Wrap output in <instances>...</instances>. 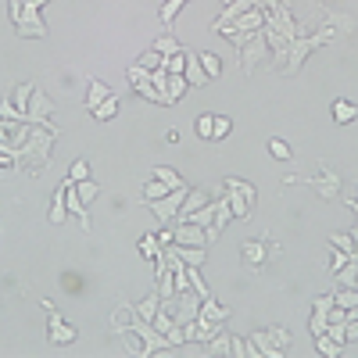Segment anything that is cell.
Instances as JSON below:
<instances>
[{
	"label": "cell",
	"instance_id": "obj_1",
	"mask_svg": "<svg viewBox=\"0 0 358 358\" xmlns=\"http://www.w3.org/2000/svg\"><path fill=\"white\" fill-rule=\"evenodd\" d=\"M54 140H57L54 129H47V126H33V129H29V136H25V143L18 147V162L33 165V172H43V169L50 165Z\"/></svg>",
	"mask_w": 358,
	"mask_h": 358
},
{
	"label": "cell",
	"instance_id": "obj_2",
	"mask_svg": "<svg viewBox=\"0 0 358 358\" xmlns=\"http://www.w3.org/2000/svg\"><path fill=\"white\" fill-rule=\"evenodd\" d=\"M330 40H334V25H322L319 33H312V36H305V33L294 36L290 47H287V62H283L280 72H283V76H297V72H301V65L308 62V54L319 50L322 43H330Z\"/></svg>",
	"mask_w": 358,
	"mask_h": 358
},
{
	"label": "cell",
	"instance_id": "obj_3",
	"mask_svg": "<svg viewBox=\"0 0 358 358\" xmlns=\"http://www.w3.org/2000/svg\"><path fill=\"white\" fill-rule=\"evenodd\" d=\"M290 341L294 337L283 330V326H265V330H255V334H248V348H251L248 358H283Z\"/></svg>",
	"mask_w": 358,
	"mask_h": 358
},
{
	"label": "cell",
	"instance_id": "obj_4",
	"mask_svg": "<svg viewBox=\"0 0 358 358\" xmlns=\"http://www.w3.org/2000/svg\"><path fill=\"white\" fill-rule=\"evenodd\" d=\"M222 190H226V201L233 208V219L236 222H248L251 212H255V201H258V190L251 183H244V179H236V176H226L222 179Z\"/></svg>",
	"mask_w": 358,
	"mask_h": 358
},
{
	"label": "cell",
	"instance_id": "obj_5",
	"mask_svg": "<svg viewBox=\"0 0 358 358\" xmlns=\"http://www.w3.org/2000/svg\"><path fill=\"white\" fill-rule=\"evenodd\" d=\"M43 4L47 0H22V15L15 22V33L22 40H43L47 36V25H43V15H40Z\"/></svg>",
	"mask_w": 358,
	"mask_h": 358
},
{
	"label": "cell",
	"instance_id": "obj_6",
	"mask_svg": "<svg viewBox=\"0 0 358 358\" xmlns=\"http://www.w3.org/2000/svg\"><path fill=\"white\" fill-rule=\"evenodd\" d=\"M283 183H287V187H290V183H308V187H312L322 201H334V197L341 194V176H337L330 165H322L315 176H287Z\"/></svg>",
	"mask_w": 358,
	"mask_h": 358
},
{
	"label": "cell",
	"instance_id": "obj_7",
	"mask_svg": "<svg viewBox=\"0 0 358 358\" xmlns=\"http://www.w3.org/2000/svg\"><path fill=\"white\" fill-rule=\"evenodd\" d=\"M190 190V187H187ZM187 190H169L165 197H155V201H143L147 208H151V215L162 222V226H176V215H179V208H183V197Z\"/></svg>",
	"mask_w": 358,
	"mask_h": 358
},
{
	"label": "cell",
	"instance_id": "obj_8",
	"mask_svg": "<svg viewBox=\"0 0 358 358\" xmlns=\"http://www.w3.org/2000/svg\"><path fill=\"white\" fill-rule=\"evenodd\" d=\"M236 54H241V69H244V76H255V69L265 62V57H273V54H268V43H265V36H262V29L255 33V40H251V43H244V47L236 50Z\"/></svg>",
	"mask_w": 358,
	"mask_h": 358
},
{
	"label": "cell",
	"instance_id": "obj_9",
	"mask_svg": "<svg viewBox=\"0 0 358 358\" xmlns=\"http://www.w3.org/2000/svg\"><path fill=\"white\" fill-rule=\"evenodd\" d=\"M29 122H33V126H47V129H54V101L43 94V90L36 86L33 90V101H29ZM57 133V129H54Z\"/></svg>",
	"mask_w": 358,
	"mask_h": 358
},
{
	"label": "cell",
	"instance_id": "obj_10",
	"mask_svg": "<svg viewBox=\"0 0 358 358\" xmlns=\"http://www.w3.org/2000/svg\"><path fill=\"white\" fill-rule=\"evenodd\" d=\"M172 233H176V244H183V248H212L208 244V229L197 222H176Z\"/></svg>",
	"mask_w": 358,
	"mask_h": 358
},
{
	"label": "cell",
	"instance_id": "obj_11",
	"mask_svg": "<svg viewBox=\"0 0 358 358\" xmlns=\"http://www.w3.org/2000/svg\"><path fill=\"white\" fill-rule=\"evenodd\" d=\"M122 305L133 312V315H140V319H147V322H155V315H158V308H162V294H158V287L151 290V294H147L143 297V301H126V297H122Z\"/></svg>",
	"mask_w": 358,
	"mask_h": 358
},
{
	"label": "cell",
	"instance_id": "obj_12",
	"mask_svg": "<svg viewBox=\"0 0 358 358\" xmlns=\"http://www.w3.org/2000/svg\"><path fill=\"white\" fill-rule=\"evenodd\" d=\"M208 201H212V194L208 190H201V187H190L187 190V197H183V208H179V215H176V222H183V219H190L197 208H204Z\"/></svg>",
	"mask_w": 358,
	"mask_h": 358
},
{
	"label": "cell",
	"instance_id": "obj_13",
	"mask_svg": "<svg viewBox=\"0 0 358 358\" xmlns=\"http://www.w3.org/2000/svg\"><path fill=\"white\" fill-rule=\"evenodd\" d=\"M76 326L72 322H57V326H47V341L54 344V348H69V344H76Z\"/></svg>",
	"mask_w": 358,
	"mask_h": 358
},
{
	"label": "cell",
	"instance_id": "obj_14",
	"mask_svg": "<svg viewBox=\"0 0 358 358\" xmlns=\"http://www.w3.org/2000/svg\"><path fill=\"white\" fill-rule=\"evenodd\" d=\"M241 255H244L248 268H262V265H265V258H268V248H265V241H244Z\"/></svg>",
	"mask_w": 358,
	"mask_h": 358
},
{
	"label": "cell",
	"instance_id": "obj_15",
	"mask_svg": "<svg viewBox=\"0 0 358 358\" xmlns=\"http://www.w3.org/2000/svg\"><path fill=\"white\" fill-rule=\"evenodd\" d=\"M355 118H358V104L348 101V97H337L334 101V122L337 126H348V122H355Z\"/></svg>",
	"mask_w": 358,
	"mask_h": 358
},
{
	"label": "cell",
	"instance_id": "obj_16",
	"mask_svg": "<svg viewBox=\"0 0 358 358\" xmlns=\"http://www.w3.org/2000/svg\"><path fill=\"white\" fill-rule=\"evenodd\" d=\"M334 280H337V287H358V255H351V258L337 268Z\"/></svg>",
	"mask_w": 358,
	"mask_h": 358
},
{
	"label": "cell",
	"instance_id": "obj_17",
	"mask_svg": "<svg viewBox=\"0 0 358 358\" xmlns=\"http://www.w3.org/2000/svg\"><path fill=\"white\" fill-rule=\"evenodd\" d=\"M183 76H187L190 86H208V83H212V79H208V72L201 69L197 54H190V50H187V69H183Z\"/></svg>",
	"mask_w": 358,
	"mask_h": 358
},
{
	"label": "cell",
	"instance_id": "obj_18",
	"mask_svg": "<svg viewBox=\"0 0 358 358\" xmlns=\"http://www.w3.org/2000/svg\"><path fill=\"white\" fill-rule=\"evenodd\" d=\"M151 176H155V179H162V183H165L169 190H187V179L179 176V172H172L169 165H155V169H151Z\"/></svg>",
	"mask_w": 358,
	"mask_h": 358
},
{
	"label": "cell",
	"instance_id": "obj_19",
	"mask_svg": "<svg viewBox=\"0 0 358 358\" xmlns=\"http://www.w3.org/2000/svg\"><path fill=\"white\" fill-rule=\"evenodd\" d=\"M197 315H201V319H212V322H226V319H229V308H226V305H219L215 297H204Z\"/></svg>",
	"mask_w": 358,
	"mask_h": 358
},
{
	"label": "cell",
	"instance_id": "obj_20",
	"mask_svg": "<svg viewBox=\"0 0 358 358\" xmlns=\"http://www.w3.org/2000/svg\"><path fill=\"white\" fill-rule=\"evenodd\" d=\"M54 226H62L69 219V204H65V187H57L54 190V201H50V215H47Z\"/></svg>",
	"mask_w": 358,
	"mask_h": 358
},
{
	"label": "cell",
	"instance_id": "obj_21",
	"mask_svg": "<svg viewBox=\"0 0 358 358\" xmlns=\"http://www.w3.org/2000/svg\"><path fill=\"white\" fill-rule=\"evenodd\" d=\"M108 97H111V90H108L101 79H90V90H86V108L94 111V108H97V104H104Z\"/></svg>",
	"mask_w": 358,
	"mask_h": 358
},
{
	"label": "cell",
	"instance_id": "obj_22",
	"mask_svg": "<svg viewBox=\"0 0 358 358\" xmlns=\"http://www.w3.org/2000/svg\"><path fill=\"white\" fill-rule=\"evenodd\" d=\"M197 62H201V69L208 72V79H219V76H222V57H219V54H212V50H197Z\"/></svg>",
	"mask_w": 358,
	"mask_h": 358
},
{
	"label": "cell",
	"instance_id": "obj_23",
	"mask_svg": "<svg viewBox=\"0 0 358 358\" xmlns=\"http://www.w3.org/2000/svg\"><path fill=\"white\" fill-rule=\"evenodd\" d=\"M204 351H208V355H233V334H226V330L215 334L212 341L204 344Z\"/></svg>",
	"mask_w": 358,
	"mask_h": 358
},
{
	"label": "cell",
	"instance_id": "obj_24",
	"mask_svg": "<svg viewBox=\"0 0 358 358\" xmlns=\"http://www.w3.org/2000/svg\"><path fill=\"white\" fill-rule=\"evenodd\" d=\"M76 194H79V201H83V204H94V201H97V194H101V183H97L94 176H90V179H79V183H76Z\"/></svg>",
	"mask_w": 358,
	"mask_h": 358
},
{
	"label": "cell",
	"instance_id": "obj_25",
	"mask_svg": "<svg viewBox=\"0 0 358 358\" xmlns=\"http://www.w3.org/2000/svg\"><path fill=\"white\" fill-rule=\"evenodd\" d=\"M187 280H190V290L201 297V301H204V297H212V287L201 280V268L197 265H187Z\"/></svg>",
	"mask_w": 358,
	"mask_h": 358
},
{
	"label": "cell",
	"instance_id": "obj_26",
	"mask_svg": "<svg viewBox=\"0 0 358 358\" xmlns=\"http://www.w3.org/2000/svg\"><path fill=\"white\" fill-rule=\"evenodd\" d=\"M0 118H8V122H29V115L15 108L11 94H4V97H0Z\"/></svg>",
	"mask_w": 358,
	"mask_h": 358
},
{
	"label": "cell",
	"instance_id": "obj_27",
	"mask_svg": "<svg viewBox=\"0 0 358 358\" xmlns=\"http://www.w3.org/2000/svg\"><path fill=\"white\" fill-rule=\"evenodd\" d=\"M33 90H36V83H22V86H15V90H11V101H15V108H18V111H29Z\"/></svg>",
	"mask_w": 358,
	"mask_h": 358
},
{
	"label": "cell",
	"instance_id": "obj_28",
	"mask_svg": "<svg viewBox=\"0 0 358 358\" xmlns=\"http://www.w3.org/2000/svg\"><path fill=\"white\" fill-rule=\"evenodd\" d=\"M187 90H190V83H187V76L179 72V76H169V101L176 104V101H183L187 97Z\"/></svg>",
	"mask_w": 358,
	"mask_h": 358
},
{
	"label": "cell",
	"instance_id": "obj_29",
	"mask_svg": "<svg viewBox=\"0 0 358 358\" xmlns=\"http://www.w3.org/2000/svg\"><path fill=\"white\" fill-rule=\"evenodd\" d=\"M187 8V0H162V8H158V18L165 22V25H172L176 22V15Z\"/></svg>",
	"mask_w": 358,
	"mask_h": 358
},
{
	"label": "cell",
	"instance_id": "obj_30",
	"mask_svg": "<svg viewBox=\"0 0 358 358\" xmlns=\"http://www.w3.org/2000/svg\"><path fill=\"white\" fill-rule=\"evenodd\" d=\"M90 115H94V118H97V122H111V118L118 115V97L111 94V97H108L104 104H97V108H94V111H90Z\"/></svg>",
	"mask_w": 358,
	"mask_h": 358
},
{
	"label": "cell",
	"instance_id": "obj_31",
	"mask_svg": "<svg viewBox=\"0 0 358 358\" xmlns=\"http://www.w3.org/2000/svg\"><path fill=\"white\" fill-rule=\"evenodd\" d=\"M176 248H179V258H183L187 265H197L201 268L208 262V248H183V244H176Z\"/></svg>",
	"mask_w": 358,
	"mask_h": 358
},
{
	"label": "cell",
	"instance_id": "obj_32",
	"mask_svg": "<svg viewBox=\"0 0 358 358\" xmlns=\"http://www.w3.org/2000/svg\"><path fill=\"white\" fill-rule=\"evenodd\" d=\"M268 155H273L276 162H294L290 143H287V140H280V136H273V140H268Z\"/></svg>",
	"mask_w": 358,
	"mask_h": 358
},
{
	"label": "cell",
	"instance_id": "obj_33",
	"mask_svg": "<svg viewBox=\"0 0 358 358\" xmlns=\"http://www.w3.org/2000/svg\"><path fill=\"white\" fill-rule=\"evenodd\" d=\"M140 255L147 258V262H155L158 258V251H162V241H158V236H151V233H147V236H140Z\"/></svg>",
	"mask_w": 358,
	"mask_h": 358
},
{
	"label": "cell",
	"instance_id": "obj_34",
	"mask_svg": "<svg viewBox=\"0 0 358 358\" xmlns=\"http://www.w3.org/2000/svg\"><path fill=\"white\" fill-rule=\"evenodd\" d=\"M315 351H319V355H326V358H341V355H344V348H341V344H334L326 334H319V337H315Z\"/></svg>",
	"mask_w": 358,
	"mask_h": 358
},
{
	"label": "cell",
	"instance_id": "obj_35",
	"mask_svg": "<svg viewBox=\"0 0 358 358\" xmlns=\"http://www.w3.org/2000/svg\"><path fill=\"white\" fill-rule=\"evenodd\" d=\"M136 65H143L147 72H155V69H165V54H158V50L151 47V50H143V54H140V62H136Z\"/></svg>",
	"mask_w": 358,
	"mask_h": 358
},
{
	"label": "cell",
	"instance_id": "obj_36",
	"mask_svg": "<svg viewBox=\"0 0 358 358\" xmlns=\"http://www.w3.org/2000/svg\"><path fill=\"white\" fill-rule=\"evenodd\" d=\"M183 69H187V47L165 57V72H169V76H179V72H183Z\"/></svg>",
	"mask_w": 358,
	"mask_h": 358
},
{
	"label": "cell",
	"instance_id": "obj_37",
	"mask_svg": "<svg viewBox=\"0 0 358 358\" xmlns=\"http://www.w3.org/2000/svg\"><path fill=\"white\" fill-rule=\"evenodd\" d=\"M151 47H155L158 54H165V57H169V54H176V50H183V43H179V40H176L172 33H165V36H158V40H155Z\"/></svg>",
	"mask_w": 358,
	"mask_h": 358
},
{
	"label": "cell",
	"instance_id": "obj_38",
	"mask_svg": "<svg viewBox=\"0 0 358 358\" xmlns=\"http://www.w3.org/2000/svg\"><path fill=\"white\" fill-rule=\"evenodd\" d=\"M330 248H337L344 255H355V236L351 233H330Z\"/></svg>",
	"mask_w": 358,
	"mask_h": 358
},
{
	"label": "cell",
	"instance_id": "obj_39",
	"mask_svg": "<svg viewBox=\"0 0 358 358\" xmlns=\"http://www.w3.org/2000/svg\"><path fill=\"white\" fill-rule=\"evenodd\" d=\"M165 194H169V187L162 179H147L143 183V201H155V197H165Z\"/></svg>",
	"mask_w": 358,
	"mask_h": 358
},
{
	"label": "cell",
	"instance_id": "obj_40",
	"mask_svg": "<svg viewBox=\"0 0 358 358\" xmlns=\"http://www.w3.org/2000/svg\"><path fill=\"white\" fill-rule=\"evenodd\" d=\"M233 133V118L226 115H215V126H212V140H226Z\"/></svg>",
	"mask_w": 358,
	"mask_h": 358
},
{
	"label": "cell",
	"instance_id": "obj_41",
	"mask_svg": "<svg viewBox=\"0 0 358 358\" xmlns=\"http://www.w3.org/2000/svg\"><path fill=\"white\" fill-rule=\"evenodd\" d=\"M172 326H176V319H172V312L162 305V308H158V315H155V330H158V334H169Z\"/></svg>",
	"mask_w": 358,
	"mask_h": 358
},
{
	"label": "cell",
	"instance_id": "obj_42",
	"mask_svg": "<svg viewBox=\"0 0 358 358\" xmlns=\"http://www.w3.org/2000/svg\"><path fill=\"white\" fill-rule=\"evenodd\" d=\"M133 90H136V94H140L143 101H151V104H162V94L155 90V83H151V79H147V83H140V86H133Z\"/></svg>",
	"mask_w": 358,
	"mask_h": 358
},
{
	"label": "cell",
	"instance_id": "obj_43",
	"mask_svg": "<svg viewBox=\"0 0 358 358\" xmlns=\"http://www.w3.org/2000/svg\"><path fill=\"white\" fill-rule=\"evenodd\" d=\"M126 79H129V86H140V83H147V79H151V72H147L143 65H136V62H133V65L126 69Z\"/></svg>",
	"mask_w": 358,
	"mask_h": 358
},
{
	"label": "cell",
	"instance_id": "obj_44",
	"mask_svg": "<svg viewBox=\"0 0 358 358\" xmlns=\"http://www.w3.org/2000/svg\"><path fill=\"white\" fill-rule=\"evenodd\" d=\"M212 126H215V115H197V136L201 140H212Z\"/></svg>",
	"mask_w": 358,
	"mask_h": 358
},
{
	"label": "cell",
	"instance_id": "obj_45",
	"mask_svg": "<svg viewBox=\"0 0 358 358\" xmlns=\"http://www.w3.org/2000/svg\"><path fill=\"white\" fill-rule=\"evenodd\" d=\"M69 176L76 179V183H79V179H90V162H86V158H76L72 169H69Z\"/></svg>",
	"mask_w": 358,
	"mask_h": 358
},
{
	"label": "cell",
	"instance_id": "obj_46",
	"mask_svg": "<svg viewBox=\"0 0 358 358\" xmlns=\"http://www.w3.org/2000/svg\"><path fill=\"white\" fill-rule=\"evenodd\" d=\"M348 258H351V255H344V251H337V248H334V258H330V265H334V273H337V268H341V265H344Z\"/></svg>",
	"mask_w": 358,
	"mask_h": 358
},
{
	"label": "cell",
	"instance_id": "obj_47",
	"mask_svg": "<svg viewBox=\"0 0 358 358\" xmlns=\"http://www.w3.org/2000/svg\"><path fill=\"white\" fill-rule=\"evenodd\" d=\"M358 341V319H348V344Z\"/></svg>",
	"mask_w": 358,
	"mask_h": 358
},
{
	"label": "cell",
	"instance_id": "obj_48",
	"mask_svg": "<svg viewBox=\"0 0 358 358\" xmlns=\"http://www.w3.org/2000/svg\"><path fill=\"white\" fill-rule=\"evenodd\" d=\"M255 4H258V8H262V11H273V8H276V4H280V0H255Z\"/></svg>",
	"mask_w": 358,
	"mask_h": 358
},
{
	"label": "cell",
	"instance_id": "obj_49",
	"mask_svg": "<svg viewBox=\"0 0 358 358\" xmlns=\"http://www.w3.org/2000/svg\"><path fill=\"white\" fill-rule=\"evenodd\" d=\"M8 165H18V162H15L11 155H0V169H8Z\"/></svg>",
	"mask_w": 358,
	"mask_h": 358
},
{
	"label": "cell",
	"instance_id": "obj_50",
	"mask_svg": "<svg viewBox=\"0 0 358 358\" xmlns=\"http://www.w3.org/2000/svg\"><path fill=\"white\" fill-rule=\"evenodd\" d=\"M351 236H355V255H358V226H351Z\"/></svg>",
	"mask_w": 358,
	"mask_h": 358
},
{
	"label": "cell",
	"instance_id": "obj_51",
	"mask_svg": "<svg viewBox=\"0 0 358 358\" xmlns=\"http://www.w3.org/2000/svg\"><path fill=\"white\" fill-rule=\"evenodd\" d=\"M348 319H358V305H351V308H348Z\"/></svg>",
	"mask_w": 358,
	"mask_h": 358
},
{
	"label": "cell",
	"instance_id": "obj_52",
	"mask_svg": "<svg viewBox=\"0 0 358 358\" xmlns=\"http://www.w3.org/2000/svg\"><path fill=\"white\" fill-rule=\"evenodd\" d=\"M226 4H233V0H222V8H226Z\"/></svg>",
	"mask_w": 358,
	"mask_h": 358
},
{
	"label": "cell",
	"instance_id": "obj_53",
	"mask_svg": "<svg viewBox=\"0 0 358 358\" xmlns=\"http://www.w3.org/2000/svg\"><path fill=\"white\" fill-rule=\"evenodd\" d=\"M187 4H190V0H187Z\"/></svg>",
	"mask_w": 358,
	"mask_h": 358
}]
</instances>
